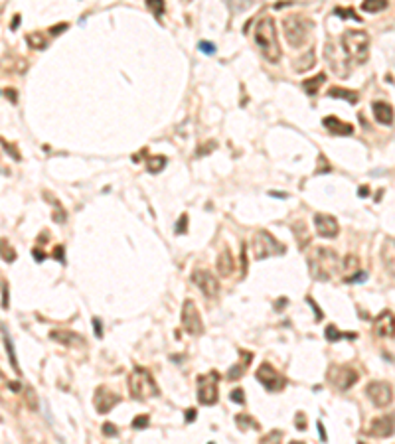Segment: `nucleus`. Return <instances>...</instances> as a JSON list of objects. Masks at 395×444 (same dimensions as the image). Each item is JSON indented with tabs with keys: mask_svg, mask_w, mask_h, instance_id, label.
<instances>
[{
	"mask_svg": "<svg viewBox=\"0 0 395 444\" xmlns=\"http://www.w3.org/2000/svg\"><path fill=\"white\" fill-rule=\"evenodd\" d=\"M340 267H342L340 257L332 249H326V247H316L308 255V271H310L312 278H316L320 282L332 280L342 271Z\"/></svg>",
	"mask_w": 395,
	"mask_h": 444,
	"instance_id": "nucleus-1",
	"label": "nucleus"
},
{
	"mask_svg": "<svg viewBox=\"0 0 395 444\" xmlns=\"http://www.w3.org/2000/svg\"><path fill=\"white\" fill-rule=\"evenodd\" d=\"M255 42L261 49L263 58L269 63H279L281 62V47L277 40V24L273 16H261V20L255 26Z\"/></svg>",
	"mask_w": 395,
	"mask_h": 444,
	"instance_id": "nucleus-2",
	"label": "nucleus"
},
{
	"mask_svg": "<svg viewBox=\"0 0 395 444\" xmlns=\"http://www.w3.org/2000/svg\"><path fill=\"white\" fill-rule=\"evenodd\" d=\"M370 34L364 30H346L342 34L344 54L352 63H366L370 56Z\"/></svg>",
	"mask_w": 395,
	"mask_h": 444,
	"instance_id": "nucleus-3",
	"label": "nucleus"
},
{
	"mask_svg": "<svg viewBox=\"0 0 395 444\" xmlns=\"http://www.w3.org/2000/svg\"><path fill=\"white\" fill-rule=\"evenodd\" d=\"M129 391H131V397L138 399V401H144L148 397H158V393H160L154 377L144 367L132 369V373L129 377Z\"/></svg>",
	"mask_w": 395,
	"mask_h": 444,
	"instance_id": "nucleus-4",
	"label": "nucleus"
},
{
	"mask_svg": "<svg viewBox=\"0 0 395 444\" xmlns=\"http://www.w3.org/2000/svg\"><path fill=\"white\" fill-rule=\"evenodd\" d=\"M283 30H285V38L288 42V45L292 47H303L308 42L310 30H312V22L307 20L301 14L294 16H286L283 20Z\"/></svg>",
	"mask_w": 395,
	"mask_h": 444,
	"instance_id": "nucleus-5",
	"label": "nucleus"
},
{
	"mask_svg": "<svg viewBox=\"0 0 395 444\" xmlns=\"http://www.w3.org/2000/svg\"><path fill=\"white\" fill-rule=\"evenodd\" d=\"M251 245H253V257L257 261L267 259L271 255H283L285 253V245L279 243L269 231H257Z\"/></svg>",
	"mask_w": 395,
	"mask_h": 444,
	"instance_id": "nucleus-6",
	"label": "nucleus"
},
{
	"mask_svg": "<svg viewBox=\"0 0 395 444\" xmlns=\"http://www.w3.org/2000/svg\"><path fill=\"white\" fill-rule=\"evenodd\" d=\"M218 381H219V373L218 371H210L208 375H200L198 377V401L202 405H216L218 403Z\"/></svg>",
	"mask_w": 395,
	"mask_h": 444,
	"instance_id": "nucleus-7",
	"label": "nucleus"
},
{
	"mask_svg": "<svg viewBox=\"0 0 395 444\" xmlns=\"http://www.w3.org/2000/svg\"><path fill=\"white\" fill-rule=\"evenodd\" d=\"M255 377H257V381H259L267 391H271V393L283 391L285 385H286V379H285L269 361H265V363H261V365L257 367Z\"/></svg>",
	"mask_w": 395,
	"mask_h": 444,
	"instance_id": "nucleus-8",
	"label": "nucleus"
},
{
	"mask_svg": "<svg viewBox=\"0 0 395 444\" xmlns=\"http://www.w3.org/2000/svg\"><path fill=\"white\" fill-rule=\"evenodd\" d=\"M328 381L340 391H348L358 381V371L350 365H332L328 369Z\"/></svg>",
	"mask_w": 395,
	"mask_h": 444,
	"instance_id": "nucleus-9",
	"label": "nucleus"
},
{
	"mask_svg": "<svg viewBox=\"0 0 395 444\" xmlns=\"http://www.w3.org/2000/svg\"><path fill=\"white\" fill-rule=\"evenodd\" d=\"M182 326L192 336H200L204 332L202 316H200V310H198V306L194 304V300H186L184 306H182Z\"/></svg>",
	"mask_w": 395,
	"mask_h": 444,
	"instance_id": "nucleus-10",
	"label": "nucleus"
},
{
	"mask_svg": "<svg viewBox=\"0 0 395 444\" xmlns=\"http://www.w3.org/2000/svg\"><path fill=\"white\" fill-rule=\"evenodd\" d=\"M192 282L200 288L204 292V296L210 298V300H214L218 296V292H219V284H218V280L214 278V275L208 269H194Z\"/></svg>",
	"mask_w": 395,
	"mask_h": 444,
	"instance_id": "nucleus-11",
	"label": "nucleus"
},
{
	"mask_svg": "<svg viewBox=\"0 0 395 444\" xmlns=\"http://www.w3.org/2000/svg\"><path fill=\"white\" fill-rule=\"evenodd\" d=\"M366 395L370 397V401H372L375 407H379V409L387 407V405L391 403V399H393L391 385L385 383V381H372V383H368Z\"/></svg>",
	"mask_w": 395,
	"mask_h": 444,
	"instance_id": "nucleus-12",
	"label": "nucleus"
},
{
	"mask_svg": "<svg viewBox=\"0 0 395 444\" xmlns=\"http://www.w3.org/2000/svg\"><path fill=\"white\" fill-rule=\"evenodd\" d=\"M119 395L109 391L107 387H97L95 395H93V405L97 409V413H109L117 403H119Z\"/></svg>",
	"mask_w": 395,
	"mask_h": 444,
	"instance_id": "nucleus-13",
	"label": "nucleus"
},
{
	"mask_svg": "<svg viewBox=\"0 0 395 444\" xmlns=\"http://www.w3.org/2000/svg\"><path fill=\"white\" fill-rule=\"evenodd\" d=\"M395 430V421L393 417L389 415H383V417H377L370 423V428H368V434L373 436V438H387L391 436Z\"/></svg>",
	"mask_w": 395,
	"mask_h": 444,
	"instance_id": "nucleus-14",
	"label": "nucleus"
},
{
	"mask_svg": "<svg viewBox=\"0 0 395 444\" xmlns=\"http://www.w3.org/2000/svg\"><path fill=\"white\" fill-rule=\"evenodd\" d=\"M373 330L379 338H393L395 336V314L391 310H383L373 320Z\"/></svg>",
	"mask_w": 395,
	"mask_h": 444,
	"instance_id": "nucleus-15",
	"label": "nucleus"
},
{
	"mask_svg": "<svg viewBox=\"0 0 395 444\" xmlns=\"http://www.w3.org/2000/svg\"><path fill=\"white\" fill-rule=\"evenodd\" d=\"M314 225H316L318 235H320V237H326V239L336 237L338 231H340L338 221H336L332 215H328V213H316V215H314Z\"/></svg>",
	"mask_w": 395,
	"mask_h": 444,
	"instance_id": "nucleus-16",
	"label": "nucleus"
},
{
	"mask_svg": "<svg viewBox=\"0 0 395 444\" xmlns=\"http://www.w3.org/2000/svg\"><path fill=\"white\" fill-rule=\"evenodd\" d=\"M49 338H52L54 341L66 345V348H75V345H85V339L75 334V332H69V330H54V332H49Z\"/></svg>",
	"mask_w": 395,
	"mask_h": 444,
	"instance_id": "nucleus-17",
	"label": "nucleus"
},
{
	"mask_svg": "<svg viewBox=\"0 0 395 444\" xmlns=\"http://www.w3.org/2000/svg\"><path fill=\"white\" fill-rule=\"evenodd\" d=\"M216 269H218L219 276H223V278H227V276L233 275V271H235V259H233V255H231V251L227 249V247L218 255Z\"/></svg>",
	"mask_w": 395,
	"mask_h": 444,
	"instance_id": "nucleus-18",
	"label": "nucleus"
},
{
	"mask_svg": "<svg viewBox=\"0 0 395 444\" xmlns=\"http://www.w3.org/2000/svg\"><path fill=\"white\" fill-rule=\"evenodd\" d=\"M239 361L233 365V367H229V371H227V379L229 381H237V379H241L243 377V373L247 371V367H249V361L253 359V354L251 352H243V350H239Z\"/></svg>",
	"mask_w": 395,
	"mask_h": 444,
	"instance_id": "nucleus-19",
	"label": "nucleus"
},
{
	"mask_svg": "<svg viewBox=\"0 0 395 444\" xmlns=\"http://www.w3.org/2000/svg\"><path fill=\"white\" fill-rule=\"evenodd\" d=\"M322 125H324L332 134H340V136H348V134L354 132V127H352L350 123H344V121H340V119H336V117H326V119L322 121Z\"/></svg>",
	"mask_w": 395,
	"mask_h": 444,
	"instance_id": "nucleus-20",
	"label": "nucleus"
},
{
	"mask_svg": "<svg viewBox=\"0 0 395 444\" xmlns=\"http://www.w3.org/2000/svg\"><path fill=\"white\" fill-rule=\"evenodd\" d=\"M372 109H373V117H375V121L379 125H391L393 123V109H391V105H387L383 101H375Z\"/></svg>",
	"mask_w": 395,
	"mask_h": 444,
	"instance_id": "nucleus-21",
	"label": "nucleus"
},
{
	"mask_svg": "<svg viewBox=\"0 0 395 444\" xmlns=\"http://www.w3.org/2000/svg\"><path fill=\"white\" fill-rule=\"evenodd\" d=\"M381 259H383V265L387 267V271L395 276V239H387L385 241Z\"/></svg>",
	"mask_w": 395,
	"mask_h": 444,
	"instance_id": "nucleus-22",
	"label": "nucleus"
},
{
	"mask_svg": "<svg viewBox=\"0 0 395 444\" xmlns=\"http://www.w3.org/2000/svg\"><path fill=\"white\" fill-rule=\"evenodd\" d=\"M328 97L332 99H344V101H348V103H358L360 101V95L356 91H350V89H342V87H330L328 89Z\"/></svg>",
	"mask_w": 395,
	"mask_h": 444,
	"instance_id": "nucleus-23",
	"label": "nucleus"
},
{
	"mask_svg": "<svg viewBox=\"0 0 395 444\" xmlns=\"http://www.w3.org/2000/svg\"><path fill=\"white\" fill-rule=\"evenodd\" d=\"M2 338H4V348H6V354L10 356V365H12V369L20 375V367H18V359H16V354H14V345H12V339H10V336H8V330H6V326H2Z\"/></svg>",
	"mask_w": 395,
	"mask_h": 444,
	"instance_id": "nucleus-24",
	"label": "nucleus"
},
{
	"mask_svg": "<svg viewBox=\"0 0 395 444\" xmlns=\"http://www.w3.org/2000/svg\"><path fill=\"white\" fill-rule=\"evenodd\" d=\"M292 233L296 235V239H299V247H301V249H305V245L310 241L308 227H307L303 221H296V223L292 225Z\"/></svg>",
	"mask_w": 395,
	"mask_h": 444,
	"instance_id": "nucleus-25",
	"label": "nucleus"
},
{
	"mask_svg": "<svg viewBox=\"0 0 395 444\" xmlns=\"http://www.w3.org/2000/svg\"><path fill=\"white\" fill-rule=\"evenodd\" d=\"M362 8H364V12L375 14V12H381V10L387 8V0H364Z\"/></svg>",
	"mask_w": 395,
	"mask_h": 444,
	"instance_id": "nucleus-26",
	"label": "nucleus"
},
{
	"mask_svg": "<svg viewBox=\"0 0 395 444\" xmlns=\"http://www.w3.org/2000/svg\"><path fill=\"white\" fill-rule=\"evenodd\" d=\"M324 81H326V75H324V73H318L316 77H312V79L305 81V89H307V93L314 97V95L318 93V87H320Z\"/></svg>",
	"mask_w": 395,
	"mask_h": 444,
	"instance_id": "nucleus-27",
	"label": "nucleus"
},
{
	"mask_svg": "<svg viewBox=\"0 0 395 444\" xmlns=\"http://www.w3.org/2000/svg\"><path fill=\"white\" fill-rule=\"evenodd\" d=\"M342 271L344 273H358L360 271V259L356 255H346L342 261Z\"/></svg>",
	"mask_w": 395,
	"mask_h": 444,
	"instance_id": "nucleus-28",
	"label": "nucleus"
},
{
	"mask_svg": "<svg viewBox=\"0 0 395 444\" xmlns=\"http://www.w3.org/2000/svg\"><path fill=\"white\" fill-rule=\"evenodd\" d=\"M24 401H26V407H28L30 411H38L40 403H38V395H36L34 387L28 385V387L24 389Z\"/></svg>",
	"mask_w": 395,
	"mask_h": 444,
	"instance_id": "nucleus-29",
	"label": "nucleus"
},
{
	"mask_svg": "<svg viewBox=\"0 0 395 444\" xmlns=\"http://www.w3.org/2000/svg\"><path fill=\"white\" fill-rule=\"evenodd\" d=\"M26 42H28V45L34 47V49H44V47H45V38H44L40 32H30V34H26Z\"/></svg>",
	"mask_w": 395,
	"mask_h": 444,
	"instance_id": "nucleus-30",
	"label": "nucleus"
},
{
	"mask_svg": "<svg viewBox=\"0 0 395 444\" xmlns=\"http://www.w3.org/2000/svg\"><path fill=\"white\" fill-rule=\"evenodd\" d=\"M235 423H237V426L241 428V430H245V428H259V423L253 419V417H249V415H237L235 417Z\"/></svg>",
	"mask_w": 395,
	"mask_h": 444,
	"instance_id": "nucleus-31",
	"label": "nucleus"
},
{
	"mask_svg": "<svg viewBox=\"0 0 395 444\" xmlns=\"http://www.w3.org/2000/svg\"><path fill=\"white\" fill-rule=\"evenodd\" d=\"M164 166H166V158L164 156H153V158H148V172H151V174H158Z\"/></svg>",
	"mask_w": 395,
	"mask_h": 444,
	"instance_id": "nucleus-32",
	"label": "nucleus"
},
{
	"mask_svg": "<svg viewBox=\"0 0 395 444\" xmlns=\"http://www.w3.org/2000/svg\"><path fill=\"white\" fill-rule=\"evenodd\" d=\"M324 336H326L328 341H338V339H342V338H354V334H342V332H338L336 326H332V324L326 328Z\"/></svg>",
	"mask_w": 395,
	"mask_h": 444,
	"instance_id": "nucleus-33",
	"label": "nucleus"
},
{
	"mask_svg": "<svg viewBox=\"0 0 395 444\" xmlns=\"http://www.w3.org/2000/svg\"><path fill=\"white\" fill-rule=\"evenodd\" d=\"M146 6L154 12V16H156V18H160V16L164 14V8H166L164 0H146Z\"/></svg>",
	"mask_w": 395,
	"mask_h": 444,
	"instance_id": "nucleus-34",
	"label": "nucleus"
},
{
	"mask_svg": "<svg viewBox=\"0 0 395 444\" xmlns=\"http://www.w3.org/2000/svg\"><path fill=\"white\" fill-rule=\"evenodd\" d=\"M334 14H338V16H342V18H354V20H362V18L356 14V10H354V8H336V10H334Z\"/></svg>",
	"mask_w": 395,
	"mask_h": 444,
	"instance_id": "nucleus-35",
	"label": "nucleus"
},
{
	"mask_svg": "<svg viewBox=\"0 0 395 444\" xmlns=\"http://www.w3.org/2000/svg\"><path fill=\"white\" fill-rule=\"evenodd\" d=\"M198 49H200L202 54H206V56H212V54H216V45H214L212 42H206V40L198 43Z\"/></svg>",
	"mask_w": 395,
	"mask_h": 444,
	"instance_id": "nucleus-36",
	"label": "nucleus"
},
{
	"mask_svg": "<svg viewBox=\"0 0 395 444\" xmlns=\"http://www.w3.org/2000/svg\"><path fill=\"white\" fill-rule=\"evenodd\" d=\"M2 259L6 261V263H12L14 259H16V253H14V249H12V247H8V249H6V239H2Z\"/></svg>",
	"mask_w": 395,
	"mask_h": 444,
	"instance_id": "nucleus-37",
	"label": "nucleus"
},
{
	"mask_svg": "<svg viewBox=\"0 0 395 444\" xmlns=\"http://www.w3.org/2000/svg\"><path fill=\"white\" fill-rule=\"evenodd\" d=\"M146 426H148V415H140V417H134V419H132V428L142 430V428H146Z\"/></svg>",
	"mask_w": 395,
	"mask_h": 444,
	"instance_id": "nucleus-38",
	"label": "nucleus"
},
{
	"mask_svg": "<svg viewBox=\"0 0 395 444\" xmlns=\"http://www.w3.org/2000/svg\"><path fill=\"white\" fill-rule=\"evenodd\" d=\"M229 399H231L233 403L245 405V395H243V391H241V389H233V391L229 393Z\"/></svg>",
	"mask_w": 395,
	"mask_h": 444,
	"instance_id": "nucleus-39",
	"label": "nucleus"
},
{
	"mask_svg": "<svg viewBox=\"0 0 395 444\" xmlns=\"http://www.w3.org/2000/svg\"><path fill=\"white\" fill-rule=\"evenodd\" d=\"M296 63H305V65L301 67V71H305V69H310V67L314 65V52H312V49H310V54H308L307 58L299 60V62H296Z\"/></svg>",
	"mask_w": 395,
	"mask_h": 444,
	"instance_id": "nucleus-40",
	"label": "nucleus"
},
{
	"mask_svg": "<svg viewBox=\"0 0 395 444\" xmlns=\"http://www.w3.org/2000/svg\"><path fill=\"white\" fill-rule=\"evenodd\" d=\"M186 227H188V215L184 213L180 219H178V223H176V233L180 235V233H186Z\"/></svg>",
	"mask_w": 395,
	"mask_h": 444,
	"instance_id": "nucleus-41",
	"label": "nucleus"
},
{
	"mask_svg": "<svg viewBox=\"0 0 395 444\" xmlns=\"http://www.w3.org/2000/svg\"><path fill=\"white\" fill-rule=\"evenodd\" d=\"M8 304H10V300H8V282L2 280V308L6 310Z\"/></svg>",
	"mask_w": 395,
	"mask_h": 444,
	"instance_id": "nucleus-42",
	"label": "nucleus"
},
{
	"mask_svg": "<svg viewBox=\"0 0 395 444\" xmlns=\"http://www.w3.org/2000/svg\"><path fill=\"white\" fill-rule=\"evenodd\" d=\"M294 421H296V428H299V430H307V421H305V413H296Z\"/></svg>",
	"mask_w": 395,
	"mask_h": 444,
	"instance_id": "nucleus-43",
	"label": "nucleus"
},
{
	"mask_svg": "<svg viewBox=\"0 0 395 444\" xmlns=\"http://www.w3.org/2000/svg\"><path fill=\"white\" fill-rule=\"evenodd\" d=\"M64 251H66L64 247H62V245H58L56 249H54V259H58L60 263H66V255H64Z\"/></svg>",
	"mask_w": 395,
	"mask_h": 444,
	"instance_id": "nucleus-44",
	"label": "nucleus"
},
{
	"mask_svg": "<svg viewBox=\"0 0 395 444\" xmlns=\"http://www.w3.org/2000/svg\"><path fill=\"white\" fill-rule=\"evenodd\" d=\"M117 432H119V430H117L111 423H105V424H103V434H105V436H115Z\"/></svg>",
	"mask_w": 395,
	"mask_h": 444,
	"instance_id": "nucleus-45",
	"label": "nucleus"
},
{
	"mask_svg": "<svg viewBox=\"0 0 395 444\" xmlns=\"http://www.w3.org/2000/svg\"><path fill=\"white\" fill-rule=\"evenodd\" d=\"M241 249H243V251H241V267H243L241 273L245 275V273H247V247H245V243H243Z\"/></svg>",
	"mask_w": 395,
	"mask_h": 444,
	"instance_id": "nucleus-46",
	"label": "nucleus"
},
{
	"mask_svg": "<svg viewBox=\"0 0 395 444\" xmlns=\"http://www.w3.org/2000/svg\"><path fill=\"white\" fill-rule=\"evenodd\" d=\"M307 302H308V304L312 306V310H314V314H316V322H320V320H322V312H320V308H318V306L314 304V300L310 298V296H308V298H307Z\"/></svg>",
	"mask_w": 395,
	"mask_h": 444,
	"instance_id": "nucleus-47",
	"label": "nucleus"
},
{
	"mask_svg": "<svg viewBox=\"0 0 395 444\" xmlns=\"http://www.w3.org/2000/svg\"><path fill=\"white\" fill-rule=\"evenodd\" d=\"M4 150H6V152H12V156H14V160H20V154H18V152H16V148H14V146H10V144H8V142H6V140H4Z\"/></svg>",
	"mask_w": 395,
	"mask_h": 444,
	"instance_id": "nucleus-48",
	"label": "nucleus"
},
{
	"mask_svg": "<svg viewBox=\"0 0 395 444\" xmlns=\"http://www.w3.org/2000/svg\"><path fill=\"white\" fill-rule=\"evenodd\" d=\"M93 326H95V336L101 338L103 336V330H101V322H99V318H93Z\"/></svg>",
	"mask_w": 395,
	"mask_h": 444,
	"instance_id": "nucleus-49",
	"label": "nucleus"
},
{
	"mask_svg": "<svg viewBox=\"0 0 395 444\" xmlns=\"http://www.w3.org/2000/svg\"><path fill=\"white\" fill-rule=\"evenodd\" d=\"M32 255H34V259H36L38 263H42V261L45 259V255H44V251H42V249H34V251H32Z\"/></svg>",
	"mask_w": 395,
	"mask_h": 444,
	"instance_id": "nucleus-50",
	"label": "nucleus"
},
{
	"mask_svg": "<svg viewBox=\"0 0 395 444\" xmlns=\"http://www.w3.org/2000/svg\"><path fill=\"white\" fill-rule=\"evenodd\" d=\"M66 28H67V24H60V26H54L49 32H52V36H58V34H62V30H66Z\"/></svg>",
	"mask_w": 395,
	"mask_h": 444,
	"instance_id": "nucleus-51",
	"label": "nucleus"
},
{
	"mask_svg": "<svg viewBox=\"0 0 395 444\" xmlns=\"http://www.w3.org/2000/svg\"><path fill=\"white\" fill-rule=\"evenodd\" d=\"M4 95H6V97H10V101H12V103H16V93H14V89H4Z\"/></svg>",
	"mask_w": 395,
	"mask_h": 444,
	"instance_id": "nucleus-52",
	"label": "nucleus"
},
{
	"mask_svg": "<svg viewBox=\"0 0 395 444\" xmlns=\"http://www.w3.org/2000/svg\"><path fill=\"white\" fill-rule=\"evenodd\" d=\"M196 419V409H188V413H186V421L188 423H192Z\"/></svg>",
	"mask_w": 395,
	"mask_h": 444,
	"instance_id": "nucleus-53",
	"label": "nucleus"
},
{
	"mask_svg": "<svg viewBox=\"0 0 395 444\" xmlns=\"http://www.w3.org/2000/svg\"><path fill=\"white\" fill-rule=\"evenodd\" d=\"M318 432H320V438L326 442V430H324V426H322V423H318Z\"/></svg>",
	"mask_w": 395,
	"mask_h": 444,
	"instance_id": "nucleus-54",
	"label": "nucleus"
},
{
	"mask_svg": "<svg viewBox=\"0 0 395 444\" xmlns=\"http://www.w3.org/2000/svg\"><path fill=\"white\" fill-rule=\"evenodd\" d=\"M368 193H370V191H368V188H366V186H362V188H360V195H362V197H366Z\"/></svg>",
	"mask_w": 395,
	"mask_h": 444,
	"instance_id": "nucleus-55",
	"label": "nucleus"
},
{
	"mask_svg": "<svg viewBox=\"0 0 395 444\" xmlns=\"http://www.w3.org/2000/svg\"><path fill=\"white\" fill-rule=\"evenodd\" d=\"M18 22H20V16H16V18H14V22H12V30L18 26Z\"/></svg>",
	"mask_w": 395,
	"mask_h": 444,
	"instance_id": "nucleus-56",
	"label": "nucleus"
}]
</instances>
